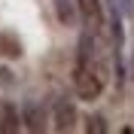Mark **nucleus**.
Here are the masks:
<instances>
[{
    "label": "nucleus",
    "instance_id": "1",
    "mask_svg": "<svg viewBox=\"0 0 134 134\" xmlns=\"http://www.w3.org/2000/svg\"><path fill=\"white\" fill-rule=\"evenodd\" d=\"M73 88L82 100H98L104 92V67L98 58L94 34L85 31L79 37V52H76V67H73Z\"/></svg>",
    "mask_w": 134,
    "mask_h": 134
},
{
    "label": "nucleus",
    "instance_id": "2",
    "mask_svg": "<svg viewBox=\"0 0 134 134\" xmlns=\"http://www.w3.org/2000/svg\"><path fill=\"white\" fill-rule=\"evenodd\" d=\"M79 12H82L85 31L98 37L104 31V0H79Z\"/></svg>",
    "mask_w": 134,
    "mask_h": 134
},
{
    "label": "nucleus",
    "instance_id": "3",
    "mask_svg": "<svg viewBox=\"0 0 134 134\" xmlns=\"http://www.w3.org/2000/svg\"><path fill=\"white\" fill-rule=\"evenodd\" d=\"M55 131H73V125H76V107L70 104V100H64V98H58L55 100Z\"/></svg>",
    "mask_w": 134,
    "mask_h": 134
},
{
    "label": "nucleus",
    "instance_id": "4",
    "mask_svg": "<svg viewBox=\"0 0 134 134\" xmlns=\"http://www.w3.org/2000/svg\"><path fill=\"white\" fill-rule=\"evenodd\" d=\"M0 131H18V116L12 107H3V122H0Z\"/></svg>",
    "mask_w": 134,
    "mask_h": 134
},
{
    "label": "nucleus",
    "instance_id": "5",
    "mask_svg": "<svg viewBox=\"0 0 134 134\" xmlns=\"http://www.w3.org/2000/svg\"><path fill=\"white\" fill-rule=\"evenodd\" d=\"M55 9H58V18L64 25H73V6H70V0H55Z\"/></svg>",
    "mask_w": 134,
    "mask_h": 134
},
{
    "label": "nucleus",
    "instance_id": "6",
    "mask_svg": "<svg viewBox=\"0 0 134 134\" xmlns=\"http://www.w3.org/2000/svg\"><path fill=\"white\" fill-rule=\"evenodd\" d=\"M85 131H92V134L98 131V134H100V131H107V125H104V119H100V116H88V125H85Z\"/></svg>",
    "mask_w": 134,
    "mask_h": 134
},
{
    "label": "nucleus",
    "instance_id": "7",
    "mask_svg": "<svg viewBox=\"0 0 134 134\" xmlns=\"http://www.w3.org/2000/svg\"><path fill=\"white\" fill-rule=\"evenodd\" d=\"M116 6L122 9L125 15H131V12H134V0H116Z\"/></svg>",
    "mask_w": 134,
    "mask_h": 134
}]
</instances>
